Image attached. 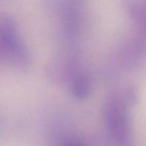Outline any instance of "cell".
I'll list each match as a JSON object with an SVG mask.
<instances>
[{"instance_id": "5", "label": "cell", "mask_w": 146, "mask_h": 146, "mask_svg": "<svg viewBox=\"0 0 146 146\" xmlns=\"http://www.w3.org/2000/svg\"><path fill=\"white\" fill-rule=\"evenodd\" d=\"M58 146H87V144L79 137L72 134H67L63 136L58 140Z\"/></svg>"}, {"instance_id": "4", "label": "cell", "mask_w": 146, "mask_h": 146, "mask_svg": "<svg viewBox=\"0 0 146 146\" xmlns=\"http://www.w3.org/2000/svg\"><path fill=\"white\" fill-rule=\"evenodd\" d=\"M126 6L131 17L146 28V0H128Z\"/></svg>"}, {"instance_id": "1", "label": "cell", "mask_w": 146, "mask_h": 146, "mask_svg": "<svg viewBox=\"0 0 146 146\" xmlns=\"http://www.w3.org/2000/svg\"><path fill=\"white\" fill-rule=\"evenodd\" d=\"M130 106L123 91L108 97L104 105V119L113 146H135Z\"/></svg>"}, {"instance_id": "3", "label": "cell", "mask_w": 146, "mask_h": 146, "mask_svg": "<svg viewBox=\"0 0 146 146\" xmlns=\"http://www.w3.org/2000/svg\"><path fill=\"white\" fill-rule=\"evenodd\" d=\"M71 95L78 100L87 98L91 91V80L86 72L78 71L68 83Z\"/></svg>"}, {"instance_id": "2", "label": "cell", "mask_w": 146, "mask_h": 146, "mask_svg": "<svg viewBox=\"0 0 146 146\" xmlns=\"http://www.w3.org/2000/svg\"><path fill=\"white\" fill-rule=\"evenodd\" d=\"M0 49L14 67L29 68L30 56L21 39L16 21L8 14H0Z\"/></svg>"}]
</instances>
